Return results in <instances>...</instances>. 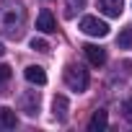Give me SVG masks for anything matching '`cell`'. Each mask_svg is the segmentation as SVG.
Listing matches in <instances>:
<instances>
[{"instance_id":"7","label":"cell","mask_w":132,"mask_h":132,"mask_svg":"<svg viewBox=\"0 0 132 132\" xmlns=\"http://www.w3.org/2000/svg\"><path fill=\"white\" fill-rule=\"evenodd\" d=\"M106 124H109V114L104 109H98V111H93V117L88 122V129L91 132H101V129H106Z\"/></svg>"},{"instance_id":"11","label":"cell","mask_w":132,"mask_h":132,"mask_svg":"<svg viewBox=\"0 0 132 132\" xmlns=\"http://www.w3.org/2000/svg\"><path fill=\"white\" fill-rule=\"evenodd\" d=\"M31 49H36V52H49V44L44 42V39H31Z\"/></svg>"},{"instance_id":"14","label":"cell","mask_w":132,"mask_h":132,"mask_svg":"<svg viewBox=\"0 0 132 132\" xmlns=\"http://www.w3.org/2000/svg\"><path fill=\"white\" fill-rule=\"evenodd\" d=\"M129 42H132V31H124V34L119 36V44H122V47H129Z\"/></svg>"},{"instance_id":"8","label":"cell","mask_w":132,"mask_h":132,"mask_svg":"<svg viewBox=\"0 0 132 132\" xmlns=\"http://www.w3.org/2000/svg\"><path fill=\"white\" fill-rule=\"evenodd\" d=\"M98 8H101L106 16L119 18V13H122V0H98Z\"/></svg>"},{"instance_id":"9","label":"cell","mask_w":132,"mask_h":132,"mask_svg":"<svg viewBox=\"0 0 132 132\" xmlns=\"http://www.w3.org/2000/svg\"><path fill=\"white\" fill-rule=\"evenodd\" d=\"M16 124H18L16 111H13V109H8V106H3V109H0V129H13Z\"/></svg>"},{"instance_id":"6","label":"cell","mask_w":132,"mask_h":132,"mask_svg":"<svg viewBox=\"0 0 132 132\" xmlns=\"http://www.w3.org/2000/svg\"><path fill=\"white\" fill-rule=\"evenodd\" d=\"M23 75H26V80L34 83V86H44V83H47V73H44V68H39V65H29V68L23 70Z\"/></svg>"},{"instance_id":"10","label":"cell","mask_w":132,"mask_h":132,"mask_svg":"<svg viewBox=\"0 0 132 132\" xmlns=\"http://www.w3.org/2000/svg\"><path fill=\"white\" fill-rule=\"evenodd\" d=\"M36 109H39V96H36V93H29V96L23 98V111H26L29 117H36Z\"/></svg>"},{"instance_id":"4","label":"cell","mask_w":132,"mask_h":132,"mask_svg":"<svg viewBox=\"0 0 132 132\" xmlns=\"http://www.w3.org/2000/svg\"><path fill=\"white\" fill-rule=\"evenodd\" d=\"M36 29H39L42 34L57 31V23H54V16H52L49 8H42V11H39V16H36Z\"/></svg>"},{"instance_id":"3","label":"cell","mask_w":132,"mask_h":132,"mask_svg":"<svg viewBox=\"0 0 132 132\" xmlns=\"http://www.w3.org/2000/svg\"><path fill=\"white\" fill-rule=\"evenodd\" d=\"M83 54L88 57V62L93 65V68H101V65L106 62V49L98 47V44H86L83 47Z\"/></svg>"},{"instance_id":"15","label":"cell","mask_w":132,"mask_h":132,"mask_svg":"<svg viewBox=\"0 0 132 132\" xmlns=\"http://www.w3.org/2000/svg\"><path fill=\"white\" fill-rule=\"evenodd\" d=\"M0 54H5V47H3V42H0Z\"/></svg>"},{"instance_id":"5","label":"cell","mask_w":132,"mask_h":132,"mask_svg":"<svg viewBox=\"0 0 132 132\" xmlns=\"http://www.w3.org/2000/svg\"><path fill=\"white\" fill-rule=\"evenodd\" d=\"M68 109H70V104H68V98L62 93H57L52 98V114H54L57 122H68Z\"/></svg>"},{"instance_id":"13","label":"cell","mask_w":132,"mask_h":132,"mask_svg":"<svg viewBox=\"0 0 132 132\" xmlns=\"http://www.w3.org/2000/svg\"><path fill=\"white\" fill-rule=\"evenodd\" d=\"M11 78V65H0V83H5Z\"/></svg>"},{"instance_id":"1","label":"cell","mask_w":132,"mask_h":132,"mask_svg":"<svg viewBox=\"0 0 132 132\" xmlns=\"http://www.w3.org/2000/svg\"><path fill=\"white\" fill-rule=\"evenodd\" d=\"M65 83H68L70 91L83 93L88 88V70H83L80 65H68L65 68Z\"/></svg>"},{"instance_id":"12","label":"cell","mask_w":132,"mask_h":132,"mask_svg":"<svg viewBox=\"0 0 132 132\" xmlns=\"http://www.w3.org/2000/svg\"><path fill=\"white\" fill-rule=\"evenodd\" d=\"M122 117H124V119L132 124V98H127V101L122 104Z\"/></svg>"},{"instance_id":"2","label":"cell","mask_w":132,"mask_h":132,"mask_svg":"<svg viewBox=\"0 0 132 132\" xmlns=\"http://www.w3.org/2000/svg\"><path fill=\"white\" fill-rule=\"evenodd\" d=\"M80 31L88 34V36H106L109 34V23L98 21L96 16H83L80 18Z\"/></svg>"}]
</instances>
